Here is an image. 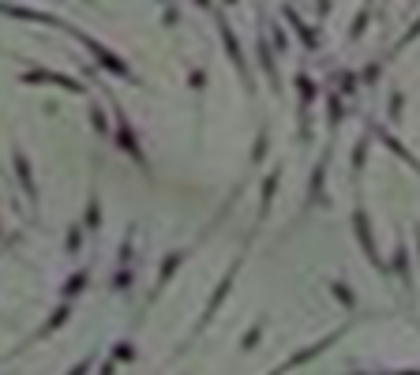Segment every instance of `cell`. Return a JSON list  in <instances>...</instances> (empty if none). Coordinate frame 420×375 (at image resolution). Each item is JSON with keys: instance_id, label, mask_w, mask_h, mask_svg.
Instances as JSON below:
<instances>
[{"instance_id": "cell-22", "label": "cell", "mask_w": 420, "mask_h": 375, "mask_svg": "<svg viewBox=\"0 0 420 375\" xmlns=\"http://www.w3.org/2000/svg\"><path fill=\"white\" fill-rule=\"evenodd\" d=\"M83 229H90V233H98V229H101V199H98V192L90 195V203H87V218H83Z\"/></svg>"}, {"instance_id": "cell-40", "label": "cell", "mask_w": 420, "mask_h": 375, "mask_svg": "<svg viewBox=\"0 0 420 375\" xmlns=\"http://www.w3.org/2000/svg\"><path fill=\"white\" fill-rule=\"evenodd\" d=\"M390 375H420L416 368H398V371H390Z\"/></svg>"}, {"instance_id": "cell-12", "label": "cell", "mask_w": 420, "mask_h": 375, "mask_svg": "<svg viewBox=\"0 0 420 375\" xmlns=\"http://www.w3.org/2000/svg\"><path fill=\"white\" fill-rule=\"evenodd\" d=\"M0 16H11V19H23V23H45V26H60L68 31V23L49 16V11H38V8H23V4H0Z\"/></svg>"}, {"instance_id": "cell-27", "label": "cell", "mask_w": 420, "mask_h": 375, "mask_svg": "<svg viewBox=\"0 0 420 375\" xmlns=\"http://www.w3.org/2000/svg\"><path fill=\"white\" fill-rule=\"evenodd\" d=\"M357 87H360L357 72H338V90H334V94H341V98H353V94H357Z\"/></svg>"}, {"instance_id": "cell-8", "label": "cell", "mask_w": 420, "mask_h": 375, "mask_svg": "<svg viewBox=\"0 0 420 375\" xmlns=\"http://www.w3.org/2000/svg\"><path fill=\"white\" fill-rule=\"evenodd\" d=\"M331 154H334V146H323L319 162H315V169H311V180H308L304 207H326V165H331Z\"/></svg>"}, {"instance_id": "cell-18", "label": "cell", "mask_w": 420, "mask_h": 375, "mask_svg": "<svg viewBox=\"0 0 420 375\" xmlns=\"http://www.w3.org/2000/svg\"><path fill=\"white\" fill-rule=\"evenodd\" d=\"M68 319H72V304H64V300H60V304H57V308H52V312H49V319H45V327H42V330H38V334H34V338H31V342H26V345H34V342H42V338H49V334H57V330H60L64 323H68Z\"/></svg>"}, {"instance_id": "cell-14", "label": "cell", "mask_w": 420, "mask_h": 375, "mask_svg": "<svg viewBox=\"0 0 420 375\" xmlns=\"http://www.w3.org/2000/svg\"><path fill=\"white\" fill-rule=\"evenodd\" d=\"M282 165H274L267 177H262L259 184V222H267V214H270V203H274V195H278V184H282Z\"/></svg>"}, {"instance_id": "cell-16", "label": "cell", "mask_w": 420, "mask_h": 375, "mask_svg": "<svg viewBox=\"0 0 420 375\" xmlns=\"http://www.w3.org/2000/svg\"><path fill=\"white\" fill-rule=\"evenodd\" d=\"M387 271H394L398 274V281H402V289L405 293H413V271H409V248H405V240L398 237V244H394V259H390V266Z\"/></svg>"}, {"instance_id": "cell-34", "label": "cell", "mask_w": 420, "mask_h": 375, "mask_svg": "<svg viewBox=\"0 0 420 375\" xmlns=\"http://www.w3.org/2000/svg\"><path fill=\"white\" fill-rule=\"evenodd\" d=\"M94 360H98L94 353H87V357H83V360H79V364H75V368H72L68 375H90V371H94Z\"/></svg>"}, {"instance_id": "cell-6", "label": "cell", "mask_w": 420, "mask_h": 375, "mask_svg": "<svg viewBox=\"0 0 420 375\" xmlns=\"http://www.w3.org/2000/svg\"><path fill=\"white\" fill-rule=\"evenodd\" d=\"M293 87H297V98H300V139H311V131H308V109L315 105V98H319V87H315V79L308 72H297L293 75Z\"/></svg>"}, {"instance_id": "cell-25", "label": "cell", "mask_w": 420, "mask_h": 375, "mask_svg": "<svg viewBox=\"0 0 420 375\" xmlns=\"http://www.w3.org/2000/svg\"><path fill=\"white\" fill-rule=\"evenodd\" d=\"M90 124H94L98 136H113V124H109V116H105V109H101L98 102L90 105Z\"/></svg>"}, {"instance_id": "cell-38", "label": "cell", "mask_w": 420, "mask_h": 375, "mask_svg": "<svg viewBox=\"0 0 420 375\" xmlns=\"http://www.w3.org/2000/svg\"><path fill=\"white\" fill-rule=\"evenodd\" d=\"M98 375H116V360H105V364L98 368Z\"/></svg>"}, {"instance_id": "cell-19", "label": "cell", "mask_w": 420, "mask_h": 375, "mask_svg": "<svg viewBox=\"0 0 420 375\" xmlns=\"http://www.w3.org/2000/svg\"><path fill=\"white\" fill-rule=\"evenodd\" d=\"M87 281H90V271H75V274L60 286V300H64V304H72V300L79 297V293L87 289Z\"/></svg>"}, {"instance_id": "cell-11", "label": "cell", "mask_w": 420, "mask_h": 375, "mask_svg": "<svg viewBox=\"0 0 420 375\" xmlns=\"http://www.w3.org/2000/svg\"><path fill=\"white\" fill-rule=\"evenodd\" d=\"M255 57H259L262 75L270 79L274 94H282V75H278V64H274V53H270V38H267V31H259V38H255Z\"/></svg>"}, {"instance_id": "cell-15", "label": "cell", "mask_w": 420, "mask_h": 375, "mask_svg": "<svg viewBox=\"0 0 420 375\" xmlns=\"http://www.w3.org/2000/svg\"><path fill=\"white\" fill-rule=\"evenodd\" d=\"M184 259H188V251H165L162 266H158V281H154V297H162V289L169 286V281L177 278V271L184 266Z\"/></svg>"}, {"instance_id": "cell-28", "label": "cell", "mask_w": 420, "mask_h": 375, "mask_svg": "<svg viewBox=\"0 0 420 375\" xmlns=\"http://www.w3.org/2000/svg\"><path fill=\"white\" fill-rule=\"evenodd\" d=\"M267 151H270V131L259 128V139H255V146H252V165H262V162H267Z\"/></svg>"}, {"instance_id": "cell-30", "label": "cell", "mask_w": 420, "mask_h": 375, "mask_svg": "<svg viewBox=\"0 0 420 375\" xmlns=\"http://www.w3.org/2000/svg\"><path fill=\"white\" fill-rule=\"evenodd\" d=\"M113 360H116V364H131V360H136L131 342H113Z\"/></svg>"}, {"instance_id": "cell-37", "label": "cell", "mask_w": 420, "mask_h": 375, "mask_svg": "<svg viewBox=\"0 0 420 375\" xmlns=\"http://www.w3.org/2000/svg\"><path fill=\"white\" fill-rule=\"evenodd\" d=\"M274 45H278V49H289V45H285V31H282V26H274Z\"/></svg>"}, {"instance_id": "cell-10", "label": "cell", "mask_w": 420, "mask_h": 375, "mask_svg": "<svg viewBox=\"0 0 420 375\" xmlns=\"http://www.w3.org/2000/svg\"><path fill=\"white\" fill-rule=\"evenodd\" d=\"M341 334H346V327H338L334 334H326V338H319L315 345H304V349H297V353L289 357V360H285V364H282L278 371L285 375V371H293V368H300V364H308V360H315V357H319L323 349H331V345H334V342L341 338Z\"/></svg>"}, {"instance_id": "cell-2", "label": "cell", "mask_w": 420, "mask_h": 375, "mask_svg": "<svg viewBox=\"0 0 420 375\" xmlns=\"http://www.w3.org/2000/svg\"><path fill=\"white\" fill-rule=\"evenodd\" d=\"M203 8L214 11V26H218V34H221V49H226V57H229V64L236 68V75L244 79V90L255 94V83H252V75H248V60H244V49H241V38L233 34V26L226 19V8H210V4H203Z\"/></svg>"}, {"instance_id": "cell-32", "label": "cell", "mask_w": 420, "mask_h": 375, "mask_svg": "<svg viewBox=\"0 0 420 375\" xmlns=\"http://www.w3.org/2000/svg\"><path fill=\"white\" fill-rule=\"evenodd\" d=\"M379 72H383V64L375 60V64H368V68H364V72H360L357 79H360L364 87H375V83H379Z\"/></svg>"}, {"instance_id": "cell-1", "label": "cell", "mask_w": 420, "mask_h": 375, "mask_svg": "<svg viewBox=\"0 0 420 375\" xmlns=\"http://www.w3.org/2000/svg\"><path fill=\"white\" fill-rule=\"evenodd\" d=\"M68 31L87 45V53L98 60V68H101V72H109V75H116V79H128L131 87H139V75H131V64H128L124 57H116V53H113L109 45H105V42H98V38H94V34H87V31H79V26H68Z\"/></svg>"}, {"instance_id": "cell-5", "label": "cell", "mask_w": 420, "mask_h": 375, "mask_svg": "<svg viewBox=\"0 0 420 375\" xmlns=\"http://www.w3.org/2000/svg\"><path fill=\"white\" fill-rule=\"evenodd\" d=\"M353 233H357V244L364 248V259L375 266V271H387V263L383 256H379V244H375V237H372V222H368V210L357 203L353 207Z\"/></svg>"}, {"instance_id": "cell-21", "label": "cell", "mask_w": 420, "mask_h": 375, "mask_svg": "<svg viewBox=\"0 0 420 375\" xmlns=\"http://www.w3.org/2000/svg\"><path fill=\"white\" fill-rule=\"evenodd\" d=\"M331 297H334L341 308H346V312H357V293L349 289V281H341V278L331 281Z\"/></svg>"}, {"instance_id": "cell-24", "label": "cell", "mask_w": 420, "mask_h": 375, "mask_svg": "<svg viewBox=\"0 0 420 375\" xmlns=\"http://www.w3.org/2000/svg\"><path fill=\"white\" fill-rule=\"evenodd\" d=\"M368 146H372V136H360L357 146H353V177H360V169L368 162Z\"/></svg>"}, {"instance_id": "cell-20", "label": "cell", "mask_w": 420, "mask_h": 375, "mask_svg": "<svg viewBox=\"0 0 420 375\" xmlns=\"http://www.w3.org/2000/svg\"><path fill=\"white\" fill-rule=\"evenodd\" d=\"M341 120H346V98H341V94H334V87H331V94H326V124L338 128Z\"/></svg>"}, {"instance_id": "cell-31", "label": "cell", "mask_w": 420, "mask_h": 375, "mask_svg": "<svg viewBox=\"0 0 420 375\" xmlns=\"http://www.w3.org/2000/svg\"><path fill=\"white\" fill-rule=\"evenodd\" d=\"M416 38H420V16L413 19V26H409V31H405V34H402V42H398V45H394V53H402L405 45H413V42H416Z\"/></svg>"}, {"instance_id": "cell-3", "label": "cell", "mask_w": 420, "mask_h": 375, "mask_svg": "<svg viewBox=\"0 0 420 375\" xmlns=\"http://www.w3.org/2000/svg\"><path fill=\"white\" fill-rule=\"evenodd\" d=\"M109 102H113V143H116V151L128 154L143 173H150V162H147V154H143V143L136 136V128H131V120L124 116L121 105H116V98H109Z\"/></svg>"}, {"instance_id": "cell-36", "label": "cell", "mask_w": 420, "mask_h": 375, "mask_svg": "<svg viewBox=\"0 0 420 375\" xmlns=\"http://www.w3.org/2000/svg\"><path fill=\"white\" fill-rule=\"evenodd\" d=\"M390 116H394V124L402 120V94H398V90L390 94Z\"/></svg>"}, {"instance_id": "cell-26", "label": "cell", "mask_w": 420, "mask_h": 375, "mask_svg": "<svg viewBox=\"0 0 420 375\" xmlns=\"http://www.w3.org/2000/svg\"><path fill=\"white\" fill-rule=\"evenodd\" d=\"M368 23H372V8L364 4V8L357 11V19H353V26H349V42H360V34L368 31Z\"/></svg>"}, {"instance_id": "cell-17", "label": "cell", "mask_w": 420, "mask_h": 375, "mask_svg": "<svg viewBox=\"0 0 420 375\" xmlns=\"http://www.w3.org/2000/svg\"><path fill=\"white\" fill-rule=\"evenodd\" d=\"M368 136H372V139H379V143L387 146V151H394V154H398L405 165H413V169L420 173V162H416V158H413L409 151H405L402 143H398V136H390V131H387V128H379V124H368Z\"/></svg>"}, {"instance_id": "cell-41", "label": "cell", "mask_w": 420, "mask_h": 375, "mask_svg": "<svg viewBox=\"0 0 420 375\" xmlns=\"http://www.w3.org/2000/svg\"><path fill=\"white\" fill-rule=\"evenodd\" d=\"M416 251H420V240H416Z\"/></svg>"}, {"instance_id": "cell-4", "label": "cell", "mask_w": 420, "mask_h": 375, "mask_svg": "<svg viewBox=\"0 0 420 375\" xmlns=\"http://www.w3.org/2000/svg\"><path fill=\"white\" fill-rule=\"evenodd\" d=\"M241 266H244V256H236L233 263H229V271L221 274V281L214 286V293H210V300H206V308H203V315H199V323H195V334H203L206 327H210V319L218 315V308L226 304V297L233 293V281H236V274H241Z\"/></svg>"}, {"instance_id": "cell-39", "label": "cell", "mask_w": 420, "mask_h": 375, "mask_svg": "<svg viewBox=\"0 0 420 375\" xmlns=\"http://www.w3.org/2000/svg\"><path fill=\"white\" fill-rule=\"evenodd\" d=\"M177 16H180V11H177L173 4H169V8H165V23H169V26H173V23H177Z\"/></svg>"}, {"instance_id": "cell-7", "label": "cell", "mask_w": 420, "mask_h": 375, "mask_svg": "<svg viewBox=\"0 0 420 375\" xmlns=\"http://www.w3.org/2000/svg\"><path fill=\"white\" fill-rule=\"evenodd\" d=\"M19 83L26 87H38V83H52V87H64L68 94H87V83H79V79L64 75V72H49V68H31L19 75Z\"/></svg>"}, {"instance_id": "cell-13", "label": "cell", "mask_w": 420, "mask_h": 375, "mask_svg": "<svg viewBox=\"0 0 420 375\" xmlns=\"http://www.w3.org/2000/svg\"><path fill=\"white\" fill-rule=\"evenodd\" d=\"M282 16H285V23L297 31V38L304 42V49H308V53H319V34H315L311 26H308L304 19H300V11H297L293 4H282Z\"/></svg>"}, {"instance_id": "cell-33", "label": "cell", "mask_w": 420, "mask_h": 375, "mask_svg": "<svg viewBox=\"0 0 420 375\" xmlns=\"http://www.w3.org/2000/svg\"><path fill=\"white\" fill-rule=\"evenodd\" d=\"M131 281H136V274H131V271H116V274H113V289H116V293H128Z\"/></svg>"}, {"instance_id": "cell-35", "label": "cell", "mask_w": 420, "mask_h": 375, "mask_svg": "<svg viewBox=\"0 0 420 375\" xmlns=\"http://www.w3.org/2000/svg\"><path fill=\"white\" fill-rule=\"evenodd\" d=\"M188 87H192V90H203V87H206V72L195 68V72L188 75Z\"/></svg>"}, {"instance_id": "cell-23", "label": "cell", "mask_w": 420, "mask_h": 375, "mask_svg": "<svg viewBox=\"0 0 420 375\" xmlns=\"http://www.w3.org/2000/svg\"><path fill=\"white\" fill-rule=\"evenodd\" d=\"M83 251V222L68 225V237H64V256H79Z\"/></svg>"}, {"instance_id": "cell-29", "label": "cell", "mask_w": 420, "mask_h": 375, "mask_svg": "<svg viewBox=\"0 0 420 375\" xmlns=\"http://www.w3.org/2000/svg\"><path fill=\"white\" fill-rule=\"evenodd\" d=\"M262 334H267V319H255V327H252V330H248L244 338H241V349H244V353H248V349H255Z\"/></svg>"}, {"instance_id": "cell-9", "label": "cell", "mask_w": 420, "mask_h": 375, "mask_svg": "<svg viewBox=\"0 0 420 375\" xmlns=\"http://www.w3.org/2000/svg\"><path fill=\"white\" fill-rule=\"evenodd\" d=\"M11 169H16V177H19V188H23V195L31 199V207H38V184H34V165H31V158H26L23 146H11Z\"/></svg>"}]
</instances>
